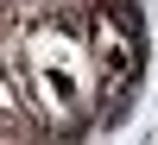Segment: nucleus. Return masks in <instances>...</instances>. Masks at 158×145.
<instances>
[]
</instances>
